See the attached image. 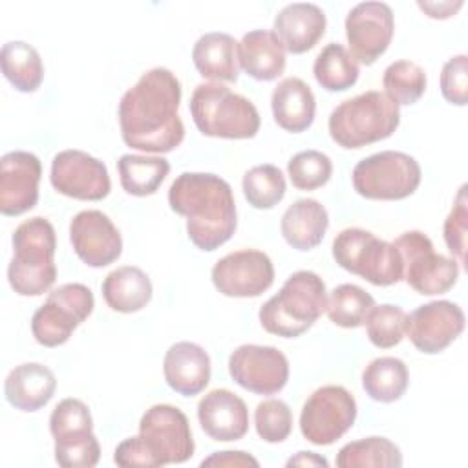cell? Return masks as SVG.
<instances>
[{
    "label": "cell",
    "instance_id": "30",
    "mask_svg": "<svg viewBox=\"0 0 468 468\" xmlns=\"http://www.w3.org/2000/svg\"><path fill=\"white\" fill-rule=\"evenodd\" d=\"M0 66L4 77L22 93H33L42 84V58L38 51L24 40H9L2 46Z\"/></svg>",
    "mask_w": 468,
    "mask_h": 468
},
{
    "label": "cell",
    "instance_id": "17",
    "mask_svg": "<svg viewBox=\"0 0 468 468\" xmlns=\"http://www.w3.org/2000/svg\"><path fill=\"white\" fill-rule=\"evenodd\" d=\"M464 329L463 309L450 300H435L419 305L408 314L406 335L426 355L444 351Z\"/></svg>",
    "mask_w": 468,
    "mask_h": 468
},
{
    "label": "cell",
    "instance_id": "31",
    "mask_svg": "<svg viewBox=\"0 0 468 468\" xmlns=\"http://www.w3.org/2000/svg\"><path fill=\"white\" fill-rule=\"evenodd\" d=\"M410 382V373L406 364L397 356H378L373 358L362 371V388L377 402H395L399 400Z\"/></svg>",
    "mask_w": 468,
    "mask_h": 468
},
{
    "label": "cell",
    "instance_id": "3",
    "mask_svg": "<svg viewBox=\"0 0 468 468\" xmlns=\"http://www.w3.org/2000/svg\"><path fill=\"white\" fill-rule=\"evenodd\" d=\"M11 243L13 258L7 267L11 289L20 296H40L49 291L57 280L53 225L42 216L29 218L15 229Z\"/></svg>",
    "mask_w": 468,
    "mask_h": 468
},
{
    "label": "cell",
    "instance_id": "7",
    "mask_svg": "<svg viewBox=\"0 0 468 468\" xmlns=\"http://www.w3.org/2000/svg\"><path fill=\"white\" fill-rule=\"evenodd\" d=\"M335 261L373 285L388 287L402 280V260L393 243L358 227L340 230L333 239Z\"/></svg>",
    "mask_w": 468,
    "mask_h": 468
},
{
    "label": "cell",
    "instance_id": "15",
    "mask_svg": "<svg viewBox=\"0 0 468 468\" xmlns=\"http://www.w3.org/2000/svg\"><path fill=\"white\" fill-rule=\"evenodd\" d=\"M393 31V9L386 2H360L346 16L347 51L356 62L371 66L389 48Z\"/></svg>",
    "mask_w": 468,
    "mask_h": 468
},
{
    "label": "cell",
    "instance_id": "8",
    "mask_svg": "<svg viewBox=\"0 0 468 468\" xmlns=\"http://www.w3.org/2000/svg\"><path fill=\"white\" fill-rule=\"evenodd\" d=\"M420 165L415 157L397 150L371 154L353 168L351 181L366 199L397 201L411 196L420 185Z\"/></svg>",
    "mask_w": 468,
    "mask_h": 468
},
{
    "label": "cell",
    "instance_id": "9",
    "mask_svg": "<svg viewBox=\"0 0 468 468\" xmlns=\"http://www.w3.org/2000/svg\"><path fill=\"white\" fill-rule=\"evenodd\" d=\"M402 260V280L419 294L448 292L459 278V261L437 254L431 239L420 230L402 232L395 241Z\"/></svg>",
    "mask_w": 468,
    "mask_h": 468
},
{
    "label": "cell",
    "instance_id": "32",
    "mask_svg": "<svg viewBox=\"0 0 468 468\" xmlns=\"http://www.w3.org/2000/svg\"><path fill=\"white\" fill-rule=\"evenodd\" d=\"M338 468H399L402 466L400 448L386 437L371 435L347 442L336 453Z\"/></svg>",
    "mask_w": 468,
    "mask_h": 468
},
{
    "label": "cell",
    "instance_id": "18",
    "mask_svg": "<svg viewBox=\"0 0 468 468\" xmlns=\"http://www.w3.org/2000/svg\"><path fill=\"white\" fill-rule=\"evenodd\" d=\"M69 241L88 267H106L119 260L122 238L113 221L101 210H80L69 223Z\"/></svg>",
    "mask_w": 468,
    "mask_h": 468
},
{
    "label": "cell",
    "instance_id": "27",
    "mask_svg": "<svg viewBox=\"0 0 468 468\" xmlns=\"http://www.w3.org/2000/svg\"><path fill=\"white\" fill-rule=\"evenodd\" d=\"M192 60L201 77L210 80L236 82L239 75L238 42L223 31L201 35L192 48Z\"/></svg>",
    "mask_w": 468,
    "mask_h": 468
},
{
    "label": "cell",
    "instance_id": "16",
    "mask_svg": "<svg viewBox=\"0 0 468 468\" xmlns=\"http://www.w3.org/2000/svg\"><path fill=\"white\" fill-rule=\"evenodd\" d=\"M53 188L80 201H101L110 194L112 181L106 165L82 150H62L51 161Z\"/></svg>",
    "mask_w": 468,
    "mask_h": 468
},
{
    "label": "cell",
    "instance_id": "44",
    "mask_svg": "<svg viewBox=\"0 0 468 468\" xmlns=\"http://www.w3.org/2000/svg\"><path fill=\"white\" fill-rule=\"evenodd\" d=\"M113 463L117 466H124V468H128V466L155 468L157 466L155 457L152 455V452L148 450V446L144 444L141 435L128 437L122 442H119L113 452Z\"/></svg>",
    "mask_w": 468,
    "mask_h": 468
},
{
    "label": "cell",
    "instance_id": "41",
    "mask_svg": "<svg viewBox=\"0 0 468 468\" xmlns=\"http://www.w3.org/2000/svg\"><path fill=\"white\" fill-rule=\"evenodd\" d=\"M466 185H463L453 199V207L444 219V241L448 250L459 260V263L466 261V221H468V208H466Z\"/></svg>",
    "mask_w": 468,
    "mask_h": 468
},
{
    "label": "cell",
    "instance_id": "29",
    "mask_svg": "<svg viewBox=\"0 0 468 468\" xmlns=\"http://www.w3.org/2000/svg\"><path fill=\"white\" fill-rule=\"evenodd\" d=\"M121 186L126 194L144 197L157 192L170 172V163L161 155L124 154L117 161Z\"/></svg>",
    "mask_w": 468,
    "mask_h": 468
},
{
    "label": "cell",
    "instance_id": "34",
    "mask_svg": "<svg viewBox=\"0 0 468 468\" xmlns=\"http://www.w3.org/2000/svg\"><path fill=\"white\" fill-rule=\"evenodd\" d=\"M375 298L355 283H342L327 296L325 313L329 320L344 329H355L366 324Z\"/></svg>",
    "mask_w": 468,
    "mask_h": 468
},
{
    "label": "cell",
    "instance_id": "38",
    "mask_svg": "<svg viewBox=\"0 0 468 468\" xmlns=\"http://www.w3.org/2000/svg\"><path fill=\"white\" fill-rule=\"evenodd\" d=\"M406 320L408 314L399 305H373L366 318V333L369 342L380 349L395 347L406 335Z\"/></svg>",
    "mask_w": 468,
    "mask_h": 468
},
{
    "label": "cell",
    "instance_id": "5",
    "mask_svg": "<svg viewBox=\"0 0 468 468\" xmlns=\"http://www.w3.org/2000/svg\"><path fill=\"white\" fill-rule=\"evenodd\" d=\"M400 108L382 91L369 90L333 108L327 130L342 148H362L388 139L399 128Z\"/></svg>",
    "mask_w": 468,
    "mask_h": 468
},
{
    "label": "cell",
    "instance_id": "6",
    "mask_svg": "<svg viewBox=\"0 0 468 468\" xmlns=\"http://www.w3.org/2000/svg\"><path fill=\"white\" fill-rule=\"evenodd\" d=\"M188 106L194 124L207 137L252 139L260 130L256 106L221 82L197 84Z\"/></svg>",
    "mask_w": 468,
    "mask_h": 468
},
{
    "label": "cell",
    "instance_id": "4",
    "mask_svg": "<svg viewBox=\"0 0 468 468\" xmlns=\"http://www.w3.org/2000/svg\"><path fill=\"white\" fill-rule=\"evenodd\" d=\"M327 305L324 280L313 271L292 272L278 294L269 298L258 313L261 327L282 338L303 335L322 316Z\"/></svg>",
    "mask_w": 468,
    "mask_h": 468
},
{
    "label": "cell",
    "instance_id": "36",
    "mask_svg": "<svg viewBox=\"0 0 468 468\" xmlns=\"http://www.w3.org/2000/svg\"><path fill=\"white\" fill-rule=\"evenodd\" d=\"M426 73L424 69L411 60H395L391 62L382 75L384 93L397 106L415 104L426 91Z\"/></svg>",
    "mask_w": 468,
    "mask_h": 468
},
{
    "label": "cell",
    "instance_id": "39",
    "mask_svg": "<svg viewBox=\"0 0 468 468\" xmlns=\"http://www.w3.org/2000/svg\"><path fill=\"white\" fill-rule=\"evenodd\" d=\"M287 174L298 190H316L331 179L333 163L320 150H302L289 159Z\"/></svg>",
    "mask_w": 468,
    "mask_h": 468
},
{
    "label": "cell",
    "instance_id": "45",
    "mask_svg": "<svg viewBox=\"0 0 468 468\" xmlns=\"http://www.w3.org/2000/svg\"><path fill=\"white\" fill-rule=\"evenodd\" d=\"M201 466H260V463L241 450L214 452L210 457L201 461Z\"/></svg>",
    "mask_w": 468,
    "mask_h": 468
},
{
    "label": "cell",
    "instance_id": "37",
    "mask_svg": "<svg viewBox=\"0 0 468 468\" xmlns=\"http://www.w3.org/2000/svg\"><path fill=\"white\" fill-rule=\"evenodd\" d=\"M49 431L55 442L80 441L93 435V419L90 408L73 397L60 400L51 411Z\"/></svg>",
    "mask_w": 468,
    "mask_h": 468
},
{
    "label": "cell",
    "instance_id": "1",
    "mask_svg": "<svg viewBox=\"0 0 468 468\" xmlns=\"http://www.w3.org/2000/svg\"><path fill=\"white\" fill-rule=\"evenodd\" d=\"M181 82L166 68H152L124 91L119 102L122 141L146 154H166L185 139V124L177 113Z\"/></svg>",
    "mask_w": 468,
    "mask_h": 468
},
{
    "label": "cell",
    "instance_id": "22",
    "mask_svg": "<svg viewBox=\"0 0 468 468\" xmlns=\"http://www.w3.org/2000/svg\"><path fill=\"white\" fill-rule=\"evenodd\" d=\"M163 373L176 393L194 397L210 382V356L199 344L176 342L165 353Z\"/></svg>",
    "mask_w": 468,
    "mask_h": 468
},
{
    "label": "cell",
    "instance_id": "42",
    "mask_svg": "<svg viewBox=\"0 0 468 468\" xmlns=\"http://www.w3.org/2000/svg\"><path fill=\"white\" fill-rule=\"evenodd\" d=\"M441 93L455 106L468 102V57L455 55L448 58L441 71Z\"/></svg>",
    "mask_w": 468,
    "mask_h": 468
},
{
    "label": "cell",
    "instance_id": "19",
    "mask_svg": "<svg viewBox=\"0 0 468 468\" xmlns=\"http://www.w3.org/2000/svg\"><path fill=\"white\" fill-rule=\"evenodd\" d=\"M42 177L40 159L26 150H13L0 159V212L20 216L38 201Z\"/></svg>",
    "mask_w": 468,
    "mask_h": 468
},
{
    "label": "cell",
    "instance_id": "24",
    "mask_svg": "<svg viewBox=\"0 0 468 468\" xmlns=\"http://www.w3.org/2000/svg\"><path fill=\"white\" fill-rule=\"evenodd\" d=\"M271 108L280 128L291 133H300L313 124L316 101L305 80L300 77H285L272 90Z\"/></svg>",
    "mask_w": 468,
    "mask_h": 468
},
{
    "label": "cell",
    "instance_id": "40",
    "mask_svg": "<svg viewBox=\"0 0 468 468\" xmlns=\"http://www.w3.org/2000/svg\"><path fill=\"white\" fill-rule=\"evenodd\" d=\"M254 428L261 441L283 442L292 430L291 408L280 399H267L254 410Z\"/></svg>",
    "mask_w": 468,
    "mask_h": 468
},
{
    "label": "cell",
    "instance_id": "46",
    "mask_svg": "<svg viewBox=\"0 0 468 468\" xmlns=\"http://www.w3.org/2000/svg\"><path fill=\"white\" fill-rule=\"evenodd\" d=\"M463 0H444V2H417V5L430 16V18H450L463 7Z\"/></svg>",
    "mask_w": 468,
    "mask_h": 468
},
{
    "label": "cell",
    "instance_id": "25",
    "mask_svg": "<svg viewBox=\"0 0 468 468\" xmlns=\"http://www.w3.org/2000/svg\"><path fill=\"white\" fill-rule=\"evenodd\" d=\"M238 60L249 77L269 82L285 69V48L274 31L254 29L238 42Z\"/></svg>",
    "mask_w": 468,
    "mask_h": 468
},
{
    "label": "cell",
    "instance_id": "13",
    "mask_svg": "<svg viewBox=\"0 0 468 468\" xmlns=\"http://www.w3.org/2000/svg\"><path fill=\"white\" fill-rule=\"evenodd\" d=\"M229 373L238 386L250 393L274 395L289 380V362L274 346L243 344L230 353Z\"/></svg>",
    "mask_w": 468,
    "mask_h": 468
},
{
    "label": "cell",
    "instance_id": "11",
    "mask_svg": "<svg viewBox=\"0 0 468 468\" xmlns=\"http://www.w3.org/2000/svg\"><path fill=\"white\" fill-rule=\"evenodd\" d=\"M356 419V400L336 384L314 389L303 402L300 413V431L303 439L316 446L336 442Z\"/></svg>",
    "mask_w": 468,
    "mask_h": 468
},
{
    "label": "cell",
    "instance_id": "2",
    "mask_svg": "<svg viewBox=\"0 0 468 468\" xmlns=\"http://www.w3.org/2000/svg\"><path fill=\"white\" fill-rule=\"evenodd\" d=\"M170 208L186 218V234L201 250H216L238 227L230 185L208 172H183L168 188Z\"/></svg>",
    "mask_w": 468,
    "mask_h": 468
},
{
    "label": "cell",
    "instance_id": "26",
    "mask_svg": "<svg viewBox=\"0 0 468 468\" xmlns=\"http://www.w3.org/2000/svg\"><path fill=\"white\" fill-rule=\"evenodd\" d=\"M329 227L325 207L311 197L296 199L282 216L280 230L283 239L296 250H311L322 243Z\"/></svg>",
    "mask_w": 468,
    "mask_h": 468
},
{
    "label": "cell",
    "instance_id": "21",
    "mask_svg": "<svg viewBox=\"0 0 468 468\" xmlns=\"http://www.w3.org/2000/svg\"><path fill=\"white\" fill-rule=\"evenodd\" d=\"M325 13L316 4L292 2L276 13L272 31L285 51L300 55L316 46L325 33Z\"/></svg>",
    "mask_w": 468,
    "mask_h": 468
},
{
    "label": "cell",
    "instance_id": "12",
    "mask_svg": "<svg viewBox=\"0 0 468 468\" xmlns=\"http://www.w3.org/2000/svg\"><path fill=\"white\" fill-rule=\"evenodd\" d=\"M139 435L157 466L185 463L194 455V439L186 415L172 404H154L139 420Z\"/></svg>",
    "mask_w": 468,
    "mask_h": 468
},
{
    "label": "cell",
    "instance_id": "47",
    "mask_svg": "<svg viewBox=\"0 0 468 468\" xmlns=\"http://www.w3.org/2000/svg\"><path fill=\"white\" fill-rule=\"evenodd\" d=\"M287 466H329L327 459L313 452H298L287 461Z\"/></svg>",
    "mask_w": 468,
    "mask_h": 468
},
{
    "label": "cell",
    "instance_id": "43",
    "mask_svg": "<svg viewBox=\"0 0 468 468\" xmlns=\"http://www.w3.org/2000/svg\"><path fill=\"white\" fill-rule=\"evenodd\" d=\"M101 459V444L95 435L80 441L55 442V461L64 468H91Z\"/></svg>",
    "mask_w": 468,
    "mask_h": 468
},
{
    "label": "cell",
    "instance_id": "28",
    "mask_svg": "<svg viewBox=\"0 0 468 468\" xmlns=\"http://www.w3.org/2000/svg\"><path fill=\"white\" fill-rule=\"evenodd\" d=\"M102 298L117 313H137L152 300V282L148 274L135 265H122L106 274Z\"/></svg>",
    "mask_w": 468,
    "mask_h": 468
},
{
    "label": "cell",
    "instance_id": "14",
    "mask_svg": "<svg viewBox=\"0 0 468 468\" xmlns=\"http://www.w3.org/2000/svg\"><path fill=\"white\" fill-rule=\"evenodd\" d=\"M210 278L223 296L256 298L272 285L274 267L263 250L241 249L219 258Z\"/></svg>",
    "mask_w": 468,
    "mask_h": 468
},
{
    "label": "cell",
    "instance_id": "20",
    "mask_svg": "<svg viewBox=\"0 0 468 468\" xmlns=\"http://www.w3.org/2000/svg\"><path fill=\"white\" fill-rule=\"evenodd\" d=\"M201 430L218 442L239 441L249 431V410L241 397L230 389L218 388L197 402Z\"/></svg>",
    "mask_w": 468,
    "mask_h": 468
},
{
    "label": "cell",
    "instance_id": "35",
    "mask_svg": "<svg viewBox=\"0 0 468 468\" xmlns=\"http://www.w3.org/2000/svg\"><path fill=\"white\" fill-rule=\"evenodd\" d=\"M241 188L249 205L258 210H267L283 199L287 185L283 172L276 165L263 163L245 172Z\"/></svg>",
    "mask_w": 468,
    "mask_h": 468
},
{
    "label": "cell",
    "instance_id": "23",
    "mask_svg": "<svg viewBox=\"0 0 468 468\" xmlns=\"http://www.w3.org/2000/svg\"><path fill=\"white\" fill-rule=\"evenodd\" d=\"M55 389V373L40 362L15 366L4 382L5 400L20 411H37L44 408L51 400Z\"/></svg>",
    "mask_w": 468,
    "mask_h": 468
},
{
    "label": "cell",
    "instance_id": "10",
    "mask_svg": "<svg viewBox=\"0 0 468 468\" xmlns=\"http://www.w3.org/2000/svg\"><path fill=\"white\" fill-rule=\"evenodd\" d=\"M93 292L84 283H64L53 289L31 316V333L44 347H57L91 314Z\"/></svg>",
    "mask_w": 468,
    "mask_h": 468
},
{
    "label": "cell",
    "instance_id": "33",
    "mask_svg": "<svg viewBox=\"0 0 468 468\" xmlns=\"http://www.w3.org/2000/svg\"><path fill=\"white\" fill-rule=\"evenodd\" d=\"M316 82L327 91H346L358 80L360 69L353 55L338 42H329L313 64Z\"/></svg>",
    "mask_w": 468,
    "mask_h": 468
}]
</instances>
